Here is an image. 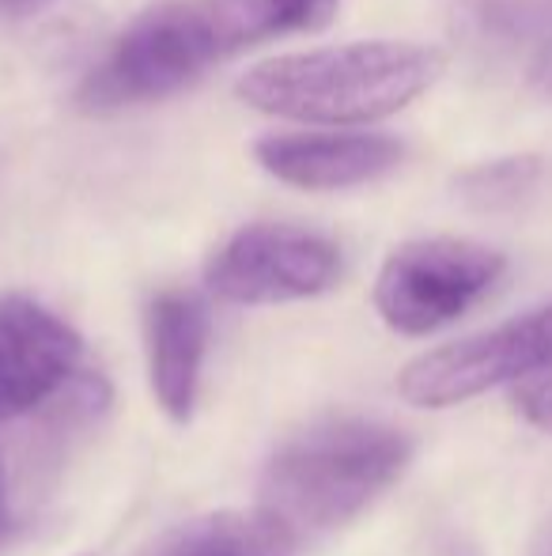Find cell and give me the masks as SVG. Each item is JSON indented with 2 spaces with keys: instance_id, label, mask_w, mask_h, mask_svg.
Masks as SVG:
<instances>
[{
  "instance_id": "1",
  "label": "cell",
  "mask_w": 552,
  "mask_h": 556,
  "mask_svg": "<svg viewBox=\"0 0 552 556\" xmlns=\"http://www.w3.org/2000/svg\"><path fill=\"white\" fill-rule=\"evenodd\" d=\"M442 53L406 38L325 46L251 65L239 76L246 106L307 125H363L406 111L439 84Z\"/></svg>"
},
{
  "instance_id": "2",
  "label": "cell",
  "mask_w": 552,
  "mask_h": 556,
  "mask_svg": "<svg viewBox=\"0 0 552 556\" xmlns=\"http://www.w3.org/2000/svg\"><path fill=\"white\" fill-rule=\"evenodd\" d=\"M273 30L261 0H159L140 12L80 80L88 114L159 103Z\"/></svg>"
},
{
  "instance_id": "3",
  "label": "cell",
  "mask_w": 552,
  "mask_h": 556,
  "mask_svg": "<svg viewBox=\"0 0 552 556\" xmlns=\"http://www.w3.org/2000/svg\"><path fill=\"white\" fill-rule=\"evenodd\" d=\"M409 440L375 420H325L295 435L261 473L258 515L284 534L287 545L345 527L378 492L401 477Z\"/></svg>"
},
{
  "instance_id": "4",
  "label": "cell",
  "mask_w": 552,
  "mask_h": 556,
  "mask_svg": "<svg viewBox=\"0 0 552 556\" xmlns=\"http://www.w3.org/2000/svg\"><path fill=\"white\" fill-rule=\"evenodd\" d=\"M508 269V257L465 239L401 242L375 280V307L390 330L424 337L458 323Z\"/></svg>"
},
{
  "instance_id": "5",
  "label": "cell",
  "mask_w": 552,
  "mask_h": 556,
  "mask_svg": "<svg viewBox=\"0 0 552 556\" xmlns=\"http://www.w3.org/2000/svg\"><path fill=\"white\" fill-rule=\"evenodd\" d=\"M337 277L341 250L325 235L295 224L239 227L205 269L208 292L246 307L314 300L330 292Z\"/></svg>"
},
{
  "instance_id": "6",
  "label": "cell",
  "mask_w": 552,
  "mask_h": 556,
  "mask_svg": "<svg viewBox=\"0 0 552 556\" xmlns=\"http://www.w3.org/2000/svg\"><path fill=\"white\" fill-rule=\"evenodd\" d=\"M545 364H552V303L488 333L416 356L401 371L398 394L420 409H447L500 382H523Z\"/></svg>"
},
{
  "instance_id": "7",
  "label": "cell",
  "mask_w": 552,
  "mask_h": 556,
  "mask_svg": "<svg viewBox=\"0 0 552 556\" xmlns=\"http://www.w3.org/2000/svg\"><path fill=\"white\" fill-rule=\"evenodd\" d=\"M84 341L27 295L0 300V425L57 397L80 375Z\"/></svg>"
},
{
  "instance_id": "8",
  "label": "cell",
  "mask_w": 552,
  "mask_h": 556,
  "mask_svg": "<svg viewBox=\"0 0 552 556\" xmlns=\"http://www.w3.org/2000/svg\"><path fill=\"white\" fill-rule=\"evenodd\" d=\"M406 155L398 137L386 132H269L254 140V160L284 186L307 193H337L368 186L394 170Z\"/></svg>"
},
{
  "instance_id": "9",
  "label": "cell",
  "mask_w": 552,
  "mask_h": 556,
  "mask_svg": "<svg viewBox=\"0 0 552 556\" xmlns=\"http://www.w3.org/2000/svg\"><path fill=\"white\" fill-rule=\"evenodd\" d=\"M208 349V307L190 292H163L147 307V371L159 409L185 425Z\"/></svg>"
},
{
  "instance_id": "10",
  "label": "cell",
  "mask_w": 552,
  "mask_h": 556,
  "mask_svg": "<svg viewBox=\"0 0 552 556\" xmlns=\"http://www.w3.org/2000/svg\"><path fill=\"white\" fill-rule=\"evenodd\" d=\"M284 534L266 515H213L178 530L159 556H266L284 549Z\"/></svg>"
},
{
  "instance_id": "11",
  "label": "cell",
  "mask_w": 552,
  "mask_h": 556,
  "mask_svg": "<svg viewBox=\"0 0 552 556\" xmlns=\"http://www.w3.org/2000/svg\"><path fill=\"white\" fill-rule=\"evenodd\" d=\"M541 178L538 155H503L458 175L454 190L477 208H511L534 193Z\"/></svg>"
},
{
  "instance_id": "12",
  "label": "cell",
  "mask_w": 552,
  "mask_h": 556,
  "mask_svg": "<svg viewBox=\"0 0 552 556\" xmlns=\"http://www.w3.org/2000/svg\"><path fill=\"white\" fill-rule=\"evenodd\" d=\"M273 30H322L337 15V0H261Z\"/></svg>"
},
{
  "instance_id": "13",
  "label": "cell",
  "mask_w": 552,
  "mask_h": 556,
  "mask_svg": "<svg viewBox=\"0 0 552 556\" xmlns=\"http://www.w3.org/2000/svg\"><path fill=\"white\" fill-rule=\"evenodd\" d=\"M515 409L530 420L534 428L552 435V364H545L541 371L526 375L515 387Z\"/></svg>"
},
{
  "instance_id": "14",
  "label": "cell",
  "mask_w": 552,
  "mask_h": 556,
  "mask_svg": "<svg viewBox=\"0 0 552 556\" xmlns=\"http://www.w3.org/2000/svg\"><path fill=\"white\" fill-rule=\"evenodd\" d=\"M46 4H53V0H0V23L27 20V15L42 12Z\"/></svg>"
},
{
  "instance_id": "15",
  "label": "cell",
  "mask_w": 552,
  "mask_h": 556,
  "mask_svg": "<svg viewBox=\"0 0 552 556\" xmlns=\"http://www.w3.org/2000/svg\"><path fill=\"white\" fill-rule=\"evenodd\" d=\"M8 534V500H4V477H0V545H4Z\"/></svg>"
},
{
  "instance_id": "16",
  "label": "cell",
  "mask_w": 552,
  "mask_h": 556,
  "mask_svg": "<svg viewBox=\"0 0 552 556\" xmlns=\"http://www.w3.org/2000/svg\"><path fill=\"white\" fill-rule=\"evenodd\" d=\"M545 556H552V545H549V553H545Z\"/></svg>"
}]
</instances>
